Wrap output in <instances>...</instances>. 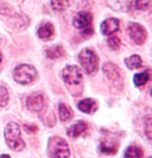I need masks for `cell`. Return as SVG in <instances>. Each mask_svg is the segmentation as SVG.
<instances>
[{
	"instance_id": "6da1fadb",
	"label": "cell",
	"mask_w": 152,
	"mask_h": 158,
	"mask_svg": "<svg viewBox=\"0 0 152 158\" xmlns=\"http://www.w3.org/2000/svg\"><path fill=\"white\" fill-rule=\"evenodd\" d=\"M62 79L74 96H78L83 90V74L78 66L68 65L62 70Z\"/></svg>"
},
{
	"instance_id": "7a4b0ae2",
	"label": "cell",
	"mask_w": 152,
	"mask_h": 158,
	"mask_svg": "<svg viewBox=\"0 0 152 158\" xmlns=\"http://www.w3.org/2000/svg\"><path fill=\"white\" fill-rule=\"evenodd\" d=\"M4 139L11 150L20 152L25 148V143L21 139L20 126L16 122H10L4 129Z\"/></svg>"
},
{
	"instance_id": "3957f363",
	"label": "cell",
	"mask_w": 152,
	"mask_h": 158,
	"mask_svg": "<svg viewBox=\"0 0 152 158\" xmlns=\"http://www.w3.org/2000/svg\"><path fill=\"white\" fill-rule=\"evenodd\" d=\"M48 154L51 158H68L70 155L67 142L60 136H52L48 141Z\"/></svg>"
},
{
	"instance_id": "277c9868",
	"label": "cell",
	"mask_w": 152,
	"mask_h": 158,
	"mask_svg": "<svg viewBox=\"0 0 152 158\" xmlns=\"http://www.w3.org/2000/svg\"><path fill=\"white\" fill-rule=\"evenodd\" d=\"M14 80L21 85H30L37 77L36 69L29 64H20L14 69Z\"/></svg>"
},
{
	"instance_id": "5b68a950",
	"label": "cell",
	"mask_w": 152,
	"mask_h": 158,
	"mask_svg": "<svg viewBox=\"0 0 152 158\" xmlns=\"http://www.w3.org/2000/svg\"><path fill=\"white\" fill-rule=\"evenodd\" d=\"M79 60L87 74H93L98 69V57L92 50L84 49L80 53Z\"/></svg>"
},
{
	"instance_id": "8992f818",
	"label": "cell",
	"mask_w": 152,
	"mask_h": 158,
	"mask_svg": "<svg viewBox=\"0 0 152 158\" xmlns=\"http://www.w3.org/2000/svg\"><path fill=\"white\" fill-rule=\"evenodd\" d=\"M127 34L136 44H144L147 37L146 29L138 23H129L127 26Z\"/></svg>"
},
{
	"instance_id": "52a82bcc",
	"label": "cell",
	"mask_w": 152,
	"mask_h": 158,
	"mask_svg": "<svg viewBox=\"0 0 152 158\" xmlns=\"http://www.w3.org/2000/svg\"><path fill=\"white\" fill-rule=\"evenodd\" d=\"M26 106L29 111L34 113H41L44 108V98L41 92H34L26 99Z\"/></svg>"
},
{
	"instance_id": "ba28073f",
	"label": "cell",
	"mask_w": 152,
	"mask_h": 158,
	"mask_svg": "<svg viewBox=\"0 0 152 158\" xmlns=\"http://www.w3.org/2000/svg\"><path fill=\"white\" fill-rule=\"evenodd\" d=\"M93 17L88 11H80L74 18V26L78 29H85L91 26Z\"/></svg>"
},
{
	"instance_id": "9c48e42d",
	"label": "cell",
	"mask_w": 152,
	"mask_h": 158,
	"mask_svg": "<svg viewBox=\"0 0 152 158\" xmlns=\"http://www.w3.org/2000/svg\"><path fill=\"white\" fill-rule=\"evenodd\" d=\"M119 26H120V24H119L118 19L110 18V19H107L101 23L100 31L103 35H111L115 33L116 31H118Z\"/></svg>"
},
{
	"instance_id": "30bf717a",
	"label": "cell",
	"mask_w": 152,
	"mask_h": 158,
	"mask_svg": "<svg viewBox=\"0 0 152 158\" xmlns=\"http://www.w3.org/2000/svg\"><path fill=\"white\" fill-rule=\"evenodd\" d=\"M88 129V125L84 121H78L76 124L71 125V126L67 129V135L70 139H78L80 135L86 132Z\"/></svg>"
},
{
	"instance_id": "8fae6325",
	"label": "cell",
	"mask_w": 152,
	"mask_h": 158,
	"mask_svg": "<svg viewBox=\"0 0 152 158\" xmlns=\"http://www.w3.org/2000/svg\"><path fill=\"white\" fill-rule=\"evenodd\" d=\"M54 35V27L49 22L41 23L37 28V36L43 40H49Z\"/></svg>"
},
{
	"instance_id": "7c38bea8",
	"label": "cell",
	"mask_w": 152,
	"mask_h": 158,
	"mask_svg": "<svg viewBox=\"0 0 152 158\" xmlns=\"http://www.w3.org/2000/svg\"><path fill=\"white\" fill-rule=\"evenodd\" d=\"M103 70L107 76V77H108L109 80H111V81H118V80H120V77H121L120 69L118 68L117 65L108 62V63L103 64Z\"/></svg>"
},
{
	"instance_id": "4fadbf2b",
	"label": "cell",
	"mask_w": 152,
	"mask_h": 158,
	"mask_svg": "<svg viewBox=\"0 0 152 158\" xmlns=\"http://www.w3.org/2000/svg\"><path fill=\"white\" fill-rule=\"evenodd\" d=\"M78 108L81 112L86 114H92L96 111V101L92 98H85L78 103Z\"/></svg>"
},
{
	"instance_id": "5bb4252c",
	"label": "cell",
	"mask_w": 152,
	"mask_h": 158,
	"mask_svg": "<svg viewBox=\"0 0 152 158\" xmlns=\"http://www.w3.org/2000/svg\"><path fill=\"white\" fill-rule=\"evenodd\" d=\"M46 55L49 59H53V60H57V59L63 58L65 56V51L63 47L60 44H56V46H52L48 48L46 50Z\"/></svg>"
},
{
	"instance_id": "9a60e30c",
	"label": "cell",
	"mask_w": 152,
	"mask_h": 158,
	"mask_svg": "<svg viewBox=\"0 0 152 158\" xmlns=\"http://www.w3.org/2000/svg\"><path fill=\"white\" fill-rule=\"evenodd\" d=\"M118 150V144L114 139H105L100 143V151L105 154H115Z\"/></svg>"
},
{
	"instance_id": "2e32d148",
	"label": "cell",
	"mask_w": 152,
	"mask_h": 158,
	"mask_svg": "<svg viewBox=\"0 0 152 158\" xmlns=\"http://www.w3.org/2000/svg\"><path fill=\"white\" fill-rule=\"evenodd\" d=\"M58 111H59V118L62 122H67L70 121L71 118L74 116V113L71 111V109L70 106H67L65 103H60L58 106Z\"/></svg>"
},
{
	"instance_id": "e0dca14e",
	"label": "cell",
	"mask_w": 152,
	"mask_h": 158,
	"mask_svg": "<svg viewBox=\"0 0 152 158\" xmlns=\"http://www.w3.org/2000/svg\"><path fill=\"white\" fill-rule=\"evenodd\" d=\"M150 6V0H133L129 3V10L141 11L146 10Z\"/></svg>"
},
{
	"instance_id": "ac0fdd59",
	"label": "cell",
	"mask_w": 152,
	"mask_h": 158,
	"mask_svg": "<svg viewBox=\"0 0 152 158\" xmlns=\"http://www.w3.org/2000/svg\"><path fill=\"white\" fill-rule=\"evenodd\" d=\"M124 63L126 64L127 68H129V69H137L141 66L142 59L139 55H132L124 59Z\"/></svg>"
},
{
	"instance_id": "d6986e66",
	"label": "cell",
	"mask_w": 152,
	"mask_h": 158,
	"mask_svg": "<svg viewBox=\"0 0 152 158\" xmlns=\"http://www.w3.org/2000/svg\"><path fill=\"white\" fill-rule=\"evenodd\" d=\"M125 158H143V151L140 147L130 146L124 151Z\"/></svg>"
},
{
	"instance_id": "ffe728a7",
	"label": "cell",
	"mask_w": 152,
	"mask_h": 158,
	"mask_svg": "<svg viewBox=\"0 0 152 158\" xmlns=\"http://www.w3.org/2000/svg\"><path fill=\"white\" fill-rule=\"evenodd\" d=\"M149 77H150V76H149L148 71H143V73L135 74V77H133V83H135L137 87H141V86H144L148 82Z\"/></svg>"
},
{
	"instance_id": "44dd1931",
	"label": "cell",
	"mask_w": 152,
	"mask_h": 158,
	"mask_svg": "<svg viewBox=\"0 0 152 158\" xmlns=\"http://www.w3.org/2000/svg\"><path fill=\"white\" fill-rule=\"evenodd\" d=\"M51 5H52L53 10L62 11L68 7L70 0H51Z\"/></svg>"
},
{
	"instance_id": "7402d4cb",
	"label": "cell",
	"mask_w": 152,
	"mask_h": 158,
	"mask_svg": "<svg viewBox=\"0 0 152 158\" xmlns=\"http://www.w3.org/2000/svg\"><path fill=\"white\" fill-rule=\"evenodd\" d=\"M8 100H10V94H8L7 89L4 86H0V106L1 108L6 106Z\"/></svg>"
},
{
	"instance_id": "603a6c76",
	"label": "cell",
	"mask_w": 152,
	"mask_h": 158,
	"mask_svg": "<svg viewBox=\"0 0 152 158\" xmlns=\"http://www.w3.org/2000/svg\"><path fill=\"white\" fill-rule=\"evenodd\" d=\"M108 44H109V47L111 48L112 50L117 51L121 46V41H120V40H119L118 37L112 36V37H110L108 40Z\"/></svg>"
},
{
	"instance_id": "cb8c5ba5",
	"label": "cell",
	"mask_w": 152,
	"mask_h": 158,
	"mask_svg": "<svg viewBox=\"0 0 152 158\" xmlns=\"http://www.w3.org/2000/svg\"><path fill=\"white\" fill-rule=\"evenodd\" d=\"M145 135L149 139H152V118H147L145 121Z\"/></svg>"
},
{
	"instance_id": "d4e9b609",
	"label": "cell",
	"mask_w": 152,
	"mask_h": 158,
	"mask_svg": "<svg viewBox=\"0 0 152 158\" xmlns=\"http://www.w3.org/2000/svg\"><path fill=\"white\" fill-rule=\"evenodd\" d=\"M0 13L3 14L4 16H10V17H17L18 16V14L16 11H15L11 6H8V5H2V6L0 7Z\"/></svg>"
},
{
	"instance_id": "484cf974",
	"label": "cell",
	"mask_w": 152,
	"mask_h": 158,
	"mask_svg": "<svg viewBox=\"0 0 152 158\" xmlns=\"http://www.w3.org/2000/svg\"><path fill=\"white\" fill-rule=\"evenodd\" d=\"M81 34H82V36L83 37H85V38H87V37H90L92 34H93V28L91 27H88V28H85V29H83V31L81 32Z\"/></svg>"
},
{
	"instance_id": "4316f807",
	"label": "cell",
	"mask_w": 152,
	"mask_h": 158,
	"mask_svg": "<svg viewBox=\"0 0 152 158\" xmlns=\"http://www.w3.org/2000/svg\"><path fill=\"white\" fill-rule=\"evenodd\" d=\"M24 127H25V129L27 130L28 132H31V133L37 132V130H38L36 125H33V124H25L24 125Z\"/></svg>"
},
{
	"instance_id": "83f0119b",
	"label": "cell",
	"mask_w": 152,
	"mask_h": 158,
	"mask_svg": "<svg viewBox=\"0 0 152 158\" xmlns=\"http://www.w3.org/2000/svg\"><path fill=\"white\" fill-rule=\"evenodd\" d=\"M0 158H11V156L7 154H2L1 156H0Z\"/></svg>"
},
{
	"instance_id": "f1b7e54d",
	"label": "cell",
	"mask_w": 152,
	"mask_h": 158,
	"mask_svg": "<svg viewBox=\"0 0 152 158\" xmlns=\"http://www.w3.org/2000/svg\"><path fill=\"white\" fill-rule=\"evenodd\" d=\"M1 61H2V55H1V53H0V63H1Z\"/></svg>"
},
{
	"instance_id": "f546056e",
	"label": "cell",
	"mask_w": 152,
	"mask_h": 158,
	"mask_svg": "<svg viewBox=\"0 0 152 158\" xmlns=\"http://www.w3.org/2000/svg\"><path fill=\"white\" fill-rule=\"evenodd\" d=\"M150 94H151V96H152V89H151V91H150Z\"/></svg>"
},
{
	"instance_id": "4dcf8cb0",
	"label": "cell",
	"mask_w": 152,
	"mask_h": 158,
	"mask_svg": "<svg viewBox=\"0 0 152 158\" xmlns=\"http://www.w3.org/2000/svg\"><path fill=\"white\" fill-rule=\"evenodd\" d=\"M150 158H151V157H150Z\"/></svg>"
}]
</instances>
